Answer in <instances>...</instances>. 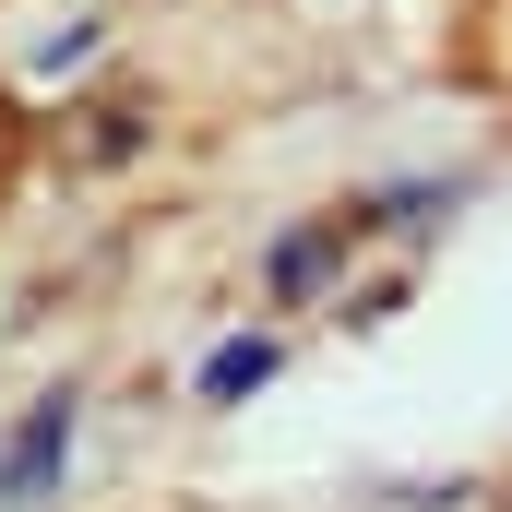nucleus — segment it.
Segmentation results:
<instances>
[{
    "label": "nucleus",
    "instance_id": "7ed1b4c3",
    "mask_svg": "<svg viewBox=\"0 0 512 512\" xmlns=\"http://www.w3.org/2000/svg\"><path fill=\"white\" fill-rule=\"evenodd\" d=\"M346 251V215H334V227H298V239H286V251H274V298H310V286H322V262Z\"/></svg>",
    "mask_w": 512,
    "mask_h": 512
},
{
    "label": "nucleus",
    "instance_id": "f03ea898",
    "mask_svg": "<svg viewBox=\"0 0 512 512\" xmlns=\"http://www.w3.org/2000/svg\"><path fill=\"white\" fill-rule=\"evenodd\" d=\"M262 382H274V334H239V346L203 358V393H215V405H239V393H262Z\"/></svg>",
    "mask_w": 512,
    "mask_h": 512
},
{
    "label": "nucleus",
    "instance_id": "f257e3e1",
    "mask_svg": "<svg viewBox=\"0 0 512 512\" xmlns=\"http://www.w3.org/2000/svg\"><path fill=\"white\" fill-rule=\"evenodd\" d=\"M60 465H72V393H48V405H36V417L0 441V512H12V501H36Z\"/></svg>",
    "mask_w": 512,
    "mask_h": 512
}]
</instances>
